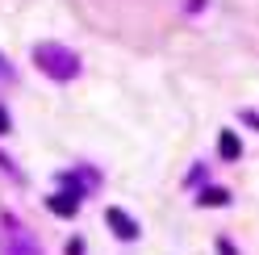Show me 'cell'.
Here are the masks:
<instances>
[{
  "mask_svg": "<svg viewBox=\"0 0 259 255\" xmlns=\"http://www.w3.org/2000/svg\"><path fill=\"white\" fill-rule=\"evenodd\" d=\"M34 63H38V67L51 75V79H75L79 67H84V63H79V55L67 51L63 42H38V46H34Z\"/></svg>",
  "mask_w": 259,
  "mask_h": 255,
  "instance_id": "cell-1",
  "label": "cell"
},
{
  "mask_svg": "<svg viewBox=\"0 0 259 255\" xmlns=\"http://www.w3.org/2000/svg\"><path fill=\"white\" fill-rule=\"evenodd\" d=\"M0 255H42L38 238L29 234L17 218H5V243H0Z\"/></svg>",
  "mask_w": 259,
  "mask_h": 255,
  "instance_id": "cell-2",
  "label": "cell"
},
{
  "mask_svg": "<svg viewBox=\"0 0 259 255\" xmlns=\"http://www.w3.org/2000/svg\"><path fill=\"white\" fill-rule=\"evenodd\" d=\"M105 222L113 226V234H117V238H125V243H134V238H138V222L130 218V214H121V209H105Z\"/></svg>",
  "mask_w": 259,
  "mask_h": 255,
  "instance_id": "cell-3",
  "label": "cell"
},
{
  "mask_svg": "<svg viewBox=\"0 0 259 255\" xmlns=\"http://www.w3.org/2000/svg\"><path fill=\"white\" fill-rule=\"evenodd\" d=\"M51 214H59V218H75L79 214V193H71V188H63V193H51Z\"/></svg>",
  "mask_w": 259,
  "mask_h": 255,
  "instance_id": "cell-4",
  "label": "cell"
},
{
  "mask_svg": "<svg viewBox=\"0 0 259 255\" xmlns=\"http://www.w3.org/2000/svg\"><path fill=\"white\" fill-rule=\"evenodd\" d=\"M218 155H222V159H238V155H242V142H238V134L222 130V134H218Z\"/></svg>",
  "mask_w": 259,
  "mask_h": 255,
  "instance_id": "cell-5",
  "label": "cell"
},
{
  "mask_svg": "<svg viewBox=\"0 0 259 255\" xmlns=\"http://www.w3.org/2000/svg\"><path fill=\"white\" fill-rule=\"evenodd\" d=\"M197 205H205V209H218V205H230V193L226 188H201V201Z\"/></svg>",
  "mask_w": 259,
  "mask_h": 255,
  "instance_id": "cell-6",
  "label": "cell"
},
{
  "mask_svg": "<svg viewBox=\"0 0 259 255\" xmlns=\"http://www.w3.org/2000/svg\"><path fill=\"white\" fill-rule=\"evenodd\" d=\"M218 255H238V251L230 247V238H218Z\"/></svg>",
  "mask_w": 259,
  "mask_h": 255,
  "instance_id": "cell-7",
  "label": "cell"
},
{
  "mask_svg": "<svg viewBox=\"0 0 259 255\" xmlns=\"http://www.w3.org/2000/svg\"><path fill=\"white\" fill-rule=\"evenodd\" d=\"M242 121H247V125H255V130H259V113H251V109H242Z\"/></svg>",
  "mask_w": 259,
  "mask_h": 255,
  "instance_id": "cell-8",
  "label": "cell"
},
{
  "mask_svg": "<svg viewBox=\"0 0 259 255\" xmlns=\"http://www.w3.org/2000/svg\"><path fill=\"white\" fill-rule=\"evenodd\" d=\"M67 255H84V243H79V238H71V243H67Z\"/></svg>",
  "mask_w": 259,
  "mask_h": 255,
  "instance_id": "cell-9",
  "label": "cell"
},
{
  "mask_svg": "<svg viewBox=\"0 0 259 255\" xmlns=\"http://www.w3.org/2000/svg\"><path fill=\"white\" fill-rule=\"evenodd\" d=\"M9 125H13L9 121V109H0V134H9Z\"/></svg>",
  "mask_w": 259,
  "mask_h": 255,
  "instance_id": "cell-10",
  "label": "cell"
}]
</instances>
